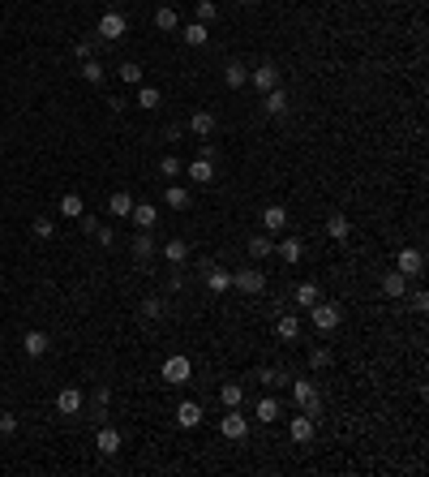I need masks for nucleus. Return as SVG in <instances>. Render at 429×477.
<instances>
[{
  "label": "nucleus",
  "mask_w": 429,
  "mask_h": 477,
  "mask_svg": "<svg viewBox=\"0 0 429 477\" xmlns=\"http://www.w3.org/2000/svg\"><path fill=\"white\" fill-rule=\"evenodd\" d=\"M155 254H159V241L151 236V228H138V236H133V258L138 262H151Z\"/></svg>",
  "instance_id": "10"
},
{
  "label": "nucleus",
  "mask_w": 429,
  "mask_h": 477,
  "mask_svg": "<svg viewBox=\"0 0 429 477\" xmlns=\"http://www.w3.org/2000/svg\"><path fill=\"white\" fill-rule=\"evenodd\" d=\"M164 206H172V211H189V189L185 185H168L164 189Z\"/></svg>",
  "instance_id": "29"
},
{
  "label": "nucleus",
  "mask_w": 429,
  "mask_h": 477,
  "mask_svg": "<svg viewBox=\"0 0 429 477\" xmlns=\"http://www.w3.org/2000/svg\"><path fill=\"white\" fill-rule=\"evenodd\" d=\"M330 361H335V357H330V348H322V344L309 348V365H313V370H326Z\"/></svg>",
  "instance_id": "40"
},
{
  "label": "nucleus",
  "mask_w": 429,
  "mask_h": 477,
  "mask_svg": "<svg viewBox=\"0 0 429 477\" xmlns=\"http://www.w3.org/2000/svg\"><path fill=\"white\" fill-rule=\"evenodd\" d=\"M275 249H279V258H283V262H288V267H296L300 258H305V245H300V241H296V236H288V241H279Z\"/></svg>",
  "instance_id": "30"
},
{
  "label": "nucleus",
  "mask_w": 429,
  "mask_h": 477,
  "mask_svg": "<svg viewBox=\"0 0 429 477\" xmlns=\"http://www.w3.org/2000/svg\"><path fill=\"white\" fill-rule=\"evenodd\" d=\"M99 39H107V43H116L120 35H129V18H125V13H116V9H107L103 18H99Z\"/></svg>",
  "instance_id": "5"
},
{
  "label": "nucleus",
  "mask_w": 429,
  "mask_h": 477,
  "mask_svg": "<svg viewBox=\"0 0 429 477\" xmlns=\"http://www.w3.org/2000/svg\"><path fill=\"white\" fill-rule=\"evenodd\" d=\"M185 172H189V181H194V185H211V181H215V159H202V155H198Z\"/></svg>",
  "instance_id": "12"
},
{
  "label": "nucleus",
  "mask_w": 429,
  "mask_h": 477,
  "mask_svg": "<svg viewBox=\"0 0 429 477\" xmlns=\"http://www.w3.org/2000/svg\"><path fill=\"white\" fill-rule=\"evenodd\" d=\"M245 82H249V69L241 65V60H232V65L224 69V86H228V90H241Z\"/></svg>",
  "instance_id": "31"
},
{
  "label": "nucleus",
  "mask_w": 429,
  "mask_h": 477,
  "mask_svg": "<svg viewBox=\"0 0 429 477\" xmlns=\"http://www.w3.org/2000/svg\"><path fill=\"white\" fill-rule=\"evenodd\" d=\"M288 435H292L296 443H309V439H313V417H309V413H305V408H300V413H296V417H292V426H288Z\"/></svg>",
  "instance_id": "20"
},
{
  "label": "nucleus",
  "mask_w": 429,
  "mask_h": 477,
  "mask_svg": "<svg viewBox=\"0 0 429 477\" xmlns=\"http://www.w3.org/2000/svg\"><path fill=\"white\" fill-rule=\"evenodd\" d=\"M177 426H185V430L202 426V404H198V400H181V408H177Z\"/></svg>",
  "instance_id": "16"
},
{
  "label": "nucleus",
  "mask_w": 429,
  "mask_h": 477,
  "mask_svg": "<svg viewBox=\"0 0 429 477\" xmlns=\"http://www.w3.org/2000/svg\"><path fill=\"white\" fill-rule=\"evenodd\" d=\"M206 289H211V293H228V289H232V271H224V267H211V271H206Z\"/></svg>",
  "instance_id": "32"
},
{
  "label": "nucleus",
  "mask_w": 429,
  "mask_h": 477,
  "mask_svg": "<svg viewBox=\"0 0 429 477\" xmlns=\"http://www.w3.org/2000/svg\"><path fill=\"white\" fill-rule=\"evenodd\" d=\"M159 254H164V262L185 267L189 262V241H164V245H159Z\"/></svg>",
  "instance_id": "17"
},
{
  "label": "nucleus",
  "mask_w": 429,
  "mask_h": 477,
  "mask_svg": "<svg viewBox=\"0 0 429 477\" xmlns=\"http://www.w3.org/2000/svg\"><path fill=\"white\" fill-rule=\"evenodd\" d=\"M86 211V202H82V194H65V198H60V215H65V219H77V215H82Z\"/></svg>",
  "instance_id": "37"
},
{
  "label": "nucleus",
  "mask_w": 429,
  "mask_h": 477,
  "mask_svg": "<svg viewBox=\"0 0 429 477\" xmlns=\"http://www.w3.org/2000/svg\"><path fill=\"white\" fill-rule=\"evenodd\" d=\"M219 435H224V439H232V443H245V435H249V421H245V413L228 408V413H224V421H219Z\"/></svg>",
  "instance_id": "6"
},
{
  "label": "nucleus",
  "mask_w": 429,
  "mask_h": 477,
  "mask_svg": "<svg viewBox=\"0 0 429 477\" xmlns=\"http://www.w3.org/2000/svg\"><path fill=\"white\" fill-rule=\"evenodd\" d=\"M82 77L90 86H99L103 82V65H99V60H82Z\"/></svg>",
  "instance_id": "41"
},
{
  "label": "nucleus",
  "mask_w": 429,
  "mask_h": 477,
  "mask_svg": "<svg viewBox=\"0 0 429 477\" xmlns=\"http://www.w3.org/2000/svg\"><path fill=\"white\" fill-rule=\"evenodd\" d=\"M292 400H296V408H305L309 417L322 413V395H317V387L309 383V378H296V383H292Z\"/></svg>",
  "instance_id": "3"
},
{
  "label": "nucleus",
  "mask_w": 429,
  "mask_h": 477,
  "mask_svg": "<svg viewBox=\"0 0 429 477\" xmlns=\"http://www.w3.org/2000/svg\"><path fill=\"white\" fill-rule=\"evenodd\" d=\"M181 39H185L189 47H202L206 39H211V30H206V22H189V26L181 30Z\"/></svg>",
  "instance_id": "33"
},
{
  "label": "nucleus",
  "mask_w": 429,
  "mask_h": 477,
  "mask_svg": "<svg viewBox=\"0 0 429 477\" xmlns=\"http://www.w3.org/2000/svg\"><path fill=\"white\" fill-rule=\"evenodd\" d=\"M245 249H249V258H253V262H262L266 254L275 249V241H271V232H258V236H249V245H245Z\"/></svg>",
  "instance_id": "27"
},
{
  "label": "nucleus",
  "mask_w": 429,
  "mask_h": 477,
  "mask_svg": "<svg viewBox=\"0 0 429 477\" xmlns=\"http://www.w3.org/2000/svg\"><path fill=\"white\" fill-rule=\"evenodd\" d=\"M129 211H133V198L125 194V189H116V194L107 198V215L112 219H129Z\"/></svg>",
  "instance_id": "25"
},
{
  "label": "nucleus",
  "mask_w": 429,
  "mask_h": 477,
  "mask_svg": "<svg viewBox=\"0 0 429 477\" xmlns=\"http://www.w3.org/2000/svg\"><path fill=\"white\" fill-rule=\"evenodd\" d=\"M236 5H245V9H249V5H258V0H236Z\"/></svg>",
  "instance_id": "47"
},
{
  "label": "nucleus",
  "mask_w": 429,
  "mask_h": 477,
  "mask_svg": "<svg viewBox=\"0 0 429 477\" xmlns=\"http://www.w3.org/2000/svg\"><path fill=\"white\" fill-rule=\"evenodd\" d=\"M219 400H224V408H241V404H245L241 383H224V387H219Z\"/></svg>",
  "instance_id": "35"
},
{
  "label": "nucleus",
  "mask_w": 429,
  "mask_h": 477,
  "mask_svg": "<svg viewBox=\"0 0 429 477\" xmlns=\"http://www.w3.org/2000/svg\"><path fill=\"white\" fill-rule=\"evenodd\" d=\"M94 448H99V456H116L120 452V430L116 426H103V430L94 435Z\"/></svg>",
  "instance_id": "13"
},
{
  "label": "nucleus",
  "mask_w": 429,
  "mask_h": 477,
  "mask_svg": "<svg viewBox=\"0 0 429 477\" xmlns=\"http://www.w3.org/2000/svg\"><path fill=\"white\" fill-rule=\"evenodd\" d=\"M262 99H266V103H262V108H266V117H283V112H288V103H292V99H288V90H283V86L266 90Z\"/></svg>",
  "instance_id": "15"
},
{
  "label": "nucleus",
  "mask_w": 429,
  "mask_h": 477,
  "mask_svg": "<svg viewBox=\"0 0 429 477\" xmlns=\"http://www.w3.org/2000/svg\"><path fill=\"white\" fill-rule=\"evenodd\" d=\"M309 318H313V327L322 331V336H330V331L343 323V310L335 306V301H313V306H309Z\"/></svg>",
  "instance_id": "1"
},
{
  "label": "nucleus",
  "mask_w": 429,
  "mask_h": 477,
  "mask_svg": "<svg viewBox=\"0 0 429 477\" xmlns=\"http://www.w3.org/2000/svg\"><path fill=\"white\" fill-rule=\"evenodd\" d=\"M159 172H164V181H172V177H181V159L177 155H164V159H159Z\"/></svg>",
  "instance_id": "39"
},
{
  "label": "nucleus",
  "mask_w": 429,
  "mask_h": 477,
  "mask_svg": "<svg viewBox=\"0 0 429 477\" xmlns=\"http://www.w3.org/2000/svg\"><path fill=\"white\" fill-rule=\"evenodd\" d=\"M395 271H404L408 280H412V276H421V271H425V254H421V249H412V245H404L400 254H395Z\"/></svg>",
  "instance_id": "7"
},
{
  "label": "nucleus",
  "mask_w": 429,
  "mask_h": 477,
  "mask_svg": "<svg viewBox=\"0 0 429 477\" xmlns=\"http://www.w3.org/2000/svg\"><path fill=\"white\" fill-rule=\"evenodd\" d=\"M215 112H206V108H198V112L194 117H189V134H194V138H211L215 134Z\"/></svg>",
  "instance_id": "11"
},
{
  "label": "nucleus",
  "mask_w": 429,
  "mask_h": 477,
  "mask_svg": "<svg viewBox=\"0 0 429 477\" xmlns=\"http://www.w3.org/2000/svg\"><path fill=\"white\" fill-rule=\"evenodd\" d=\"M159 103H164V90L151 86V82H142V86H138V108H142V112H155Z\"/></svg>",
  "instance_id": "23"
},
{
  "label": "nucleus",
  "mask_w": 429,
  "mask_h": 477,
  "mask_svg": "<svg viewBox=\"0 0 429 477\" xmlns=\"http://www.w3.org/2000/svg\"><path fill=\"white\" fill-rule=\"evenodd\" d=\"M0 435H18V417L13 413H0Z\"/></svg>",
  "instance_id": "45"
},
{
  "label": "nucleus",
  "mask_w": 429,
  "mask_h": 477,
  "mask_svg": "<svg viewBox=\"0 0 429 477\" xmlns=\"http://www.w3.org/2000/svg\"><path fill=\"white\" fill-rule=\"evenodd\" d=\"M189 378H194V361H189V357L177 353V357L164 361V383H168V387H185Z\"/></svg>",
  "instance_id": "4"
},
{
  "label": "nucleus",
  "mask_w": 429,
  "mask_h": 477,
  "mask_svg": "<svg viewBox=\"0 0 429 477\" xmlns=\"http://www.w3.org/2000/svg\"><path fill=\"white\" fill-rule=\"evenodd\" d=\"M82 404H86V395L77 391V387H60L56 391V413H60V417H77Z\"/></svg>",
  "instance_id": "8"
},
{
  "label": "nucleus",
  "mask_w": 429,
  "mask_h": 477,
  "mask_svg": "<svg viewBox=\"0 0 429 477\" xmlns=\"http://www.w3.org/2000/svg\"><path fill=\"white\" fill-rule=\"evenodd\" d=\"M215 18H219V5H215V0H198V22L211 26Z\"/></svg>",
  "instance_id": "42"
},
{
  "label": "nucleus",
  "mask_w": 429,
  "mask_h": 477,
  "mask_svg": "<svg viewBox=\"0 0 429 477\" xmlns=\"http://www.w3.org/2000/svg\"><path fill=\"white\" fill-rule=\"evenodd\" d=\"M164 301H159V297H146V301H142V318H164Z\"/></svg>",
  "instance_id": "43"
},
{
  "label": "nucleus",
  "mask_w": 429,
  "mask_h": 477,
  "mask_svg": "<svg viewBox=\"0 0 429 477\" xmlns=\"http://www.w3.org/2000/svg\"><path fill=\"white\" fill-rule=\"evenodd\" d=\"M155 26H159V30H181L177 9H172V5H159V9H155Z\"/></svg>",
  "instance_id": "34"
},
{
  "label": "nucleus",
  "mask_w": 429,
  "mask_h": 477,
  "mask_svg": "<svg viewBox=\"0 0 429 477\" xmlns=\"http://www.w3.org/2000/svg\"><path fill=\"white\" fill-rule=\"evenodd\" d=\"M22 348H26V357H43L47 348H52V340H47L43 331H26V336H22Z\"/></svg>",
  "instance_id": "26"
},
{
  "label": "nucleus",
  "mask_w": 429,
  "mask_h": 477,
  "mask_svg": "<svg viewBox=\"0 0 429 477\" xmlns=\"http://www.w3.org/2000/svg\"><path fill=\"white\" fill-rule=\"evenodd\" d=\"M116 77H120L125 86H142V82H146V69H142L138 60H120V65H116Z\"/></svg>",
  "instance_id": "18"
},
{
  "label": "nucleus",
  "mask_w": 429,
  "mask_h": 477,
  "mask_svg": "<svg viewBox=\"0 0 429 477\" xmlns=\"http://www.w3.org/2000/svg\"><path fill=\"white\" fill-rule=\"evenodd\" d=\"M232 289H241L245 297H258L266 293V271L262 267H241V271H232Z\"/></svg>",
  "instance_id": "2"
},
{
  "label": "nucleus",
  "mask_w": 429,
  "mask_h": 477,
  "mask_svg": "<svg viewBox=\"0 0 429 477\" xmlns=\"http://www.w3.org/2000/svg\"><path fill=\"white\" fill-rule=\"evenodd\" d=\"M292 297H296V306H300V310H309L322 293H317V284H309V280H305V284H296V293H292Z\"/></svg>",
  "instance_id": "36"
},
{
  "label": "nucleus",
  "mask_w": 429,
  "mask_h": 477,
  "mask_svg": "<svg viewBox=\"0 0 429 477\" xmlns=\"http://www.w3.org/2000/svg\"><path fill=\"white\" fill-rule=\"evenodd\" d=\"M382 293H387L391 301H400V297L408 293V276H404V271H387V276H382Z\"/></svg>",
  "instance_id": "24"
},
{
  "label": "nucleus",
  "mask_w": 429,
  "mask_h": 477,
  "mask_svg": "<svg viewBox=\"0 0 429 477\" xmlns=\"http://www.w3.org/2000/svg\"><path fill=\"white\" fill-rule=\"evenodd\" d=\"M326 236H330V241H348V236H352V219L335 211V215L326 219Z\"/></svg>",
  "instance_id": "22"
},
{
  "label": "nucleus",
  "mask_w": 429,
  "mask_h": 477,
  "mask_svg": "<svg viewBox=\"0 0 429 477\" xmlns=\"http://www.w3.org/2000/svg\"><path fill=\"white\" fill-rule=\"evenodd\" d=\"M249 82L258 86L262 95H266V90H275V86H279V65H271V60H262L258 69H249Z\"/></svg>",
  "instance_id": "9"
},
{
  "label": "nucleus",
  "mask_w": 429,
  "mask_h": 477,
  "mask_svg": "<svg viewBox=\"0 0 429 477\" xmlns=\"http://www.w3.org/2000/svg\"><path fill=\"white\" fill-rule=\"evenodd\" d=\"M90 236H94V241H99V245H116V232H112V228H103V224L94 228Z\"/></svg>",
  "instance_id": "44"
},
{
  "label": "nucleus",
  "mask_w": 429,
  "mask_h": 477,
  "mask_svg": "<svg viewBox=\"0 0 429 477\" xmlns=\"http://www.w3.org/2000/svg\"><path fill=\"white\" fill-rule=\"evenodd\" d=\"M253 417H258L262 426H271V421L279 417V400H275V395H262V400L253 404Z\"/></svg>",
  "instance_id": "28"
},
{
  "label": "nucleus",
  "mask_w": 429,
  "mask_h": 477,
  "mask_svg": "<svg viewBox=\"0 0 429 477\" xmlns=\"http://www.w3.org/2000/svg\"><path fill=\"white\" fill-rule=\"evenodd\" d=\"M90 52H94L90 39H77V43H73V56H77V60H90Z\"/></svg>",
  "instance_id": "46"
},
{
  "label": "nucleus",
  "mask_w": 429,
  "mask_h": 477,
  "mask_svg": "<svg viewBox=\"0 0 429 477\" xmlns=\"http://www.w3.org/2000/svg\"><path fill=\"white\" fill-rule=\"evenodd\" d=\"M275 336H279L283 344L300 340V318H296V314H279V318H275Z\"/></svg>",
  "instance_id": "14"
},
{
  "label": "nucleus",
  "mask_w": 429,
  "mask_h": 477,
  "mask_svg": "<svg viewBox=\"0 0 429 477\" xmlns=\"http://www.w3.org/2000/svg\"><path fill=\"white\" fill-rule=\"evenodd\" d=\"M129 219H133L138 228H155V219H159V206H155V202H133Z\"/></svg>",
  "instance_id": "19"
},
{
  "label": "nucleus",
  "mask_w": 429,
  "mask_h": 477,
  "mask_svg": "<svg viewBox=\"0 0 429 477\" xmlns=\"http://www.w3.org/2000/svg\"><path fill=\"white\" fill-rule=\"evenodd\" d=\"M30 232H35L39 241H52V236H56V224H52V215H39L35 224H30Z\"/></svg>",
  "instance_id": "38"
},
{
  "label": "nucleus",
  "mask_w": 429,
  "mask_h": 477,
  "mask_svg": "<svg viewBox=\"0 0 429 477\" xmlns=\"http://www.w3.org/2000/svg\"><path fill=\"white\" fill-rule=\"evenodd\" d=\"M262 228L266 232H283L288 228V211H283V206H262Z\"/></svg>",
  "instance_id": "21"
}]
</instances>
